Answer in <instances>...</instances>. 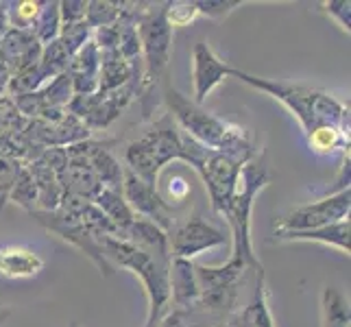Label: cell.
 Returning a JSON list of instances; mask_svg holds the SVG:
<instances>
[{"instance_id":"6da1fadb","label":"cell","mask_w":351,"mask_h":327,"mask_svg":"<svg viewBox=\"0 0 351 327\" xmlns=\"http://www.w3.org/2000/svg\"><path fill=\"white\" fill-rule=\"evenodd\" d=\"M166 103L179 120V125L188 131V138L199 142L201 147H210L212 151L227 149L229 155L249 149L245 142V131L240 127H234L221 118L203 112L197 103H190L184 94H179L171 86L166 88Z\"/></svg>"},{"instance_id":"7a4b0ae2","label":"cell","mask_w":351,"mask_h":327,"mask_svg":"<svg viewBox=\"0 0 351 327\" xmlns=\"http://www.w3.org/2000/svg\"><path fill=\"white\" fill-rule=\"evenodd\" d=\"M232 75L253 88L273 94L275 99H280L286 107H290L297 114V118L301 120V125L306 127L308 133L325 125L336 127V123H343V118L347 114L341 103H336L332 96L323 92H314L299 86H284V83H271L258 77H251L240 70H232Z\"/></svg>"},{"instance_id":"3957f363","label":"cell","mask_w":351,"mask_h":327,"mask_svg":"<svg viewBox=\"0 0 351 327\" xmlns=\"http://www.w3.org/2000/svg\"><path fill=\"white\" fill-rule=\"evenodd\" d=\"M101 247L107 249L110 256L118 260L120 266H127L136 275L142 277L144 286H147L149 297V317L147 327L160 325V314L166 306L168 297H171V277H168V262L153 258L151 253L144 249L131 245L129 240L118 238H101Z\"/></svg>"},{"instance_id":"277c9868","label":"cell","mask_w":351,"mask_h":327,"mask_svg":"<svg viewBox=\"0 0 351 327\" xmlns=\"http://www.w3.org/2000/svg\"><path fill=\"white\" fill-rule=\"evenodd\" d=\"M181 160L190 162L195 166V171L203 177L205 188L210 192V199L216 212H221L227 218L229 212V203H232V192L236 177L245 157H234V155H225L219 151L205 149L199 142H195L188 136H181Z\"/></svg>"},{"instance_id":"5b68a950","label":"cell","mask_w":351,"mask_h":327,"mask_svg":"<svg viewBox=\"0 0 351 327\" xmlns=\"http://www.w3.org/2000/svg\"><path fill=\"white\" fill-rule=\"evenodd\" d=\"M269 184V173L266 168L258 162H251L240 166L234 192H232V203H229L227 221L232 223L234 229V258H240L247 266H253L260 271L262 266L253 256L251 249V210H253V199H256L258 190Z\"/></svg>"},{"instance_id":"8992f818","label":"cell","mask_w":351,"mask_h":327,"mask_svg":"<svg viewBox=\"0 0 351 327\" xmlns=\"http://www.w3.org/2000/svg\"><path fill=\"white\" fill-rule=\"evenodd\" d=\"M181 153V136L177 133L175 123L168 116H164L142 140L129 144L127 162L133 168V175L142 179L144 184L157 190V175L162 166L171 162L173 157Z\"/></svg>"},{"instance_id":"52a82bcc","label":"cell","mask_w":351,"mask_h":327,"mask_svg":"<svg viewBox=\"0 0 351 327\" xmlns=\"http://www.w3.org/2000/svg\"><path fill=\"white\" fill-rule=\"evenodd\" d=\"M349 214V188H343L338 195H332L323 201L301 205L295 212L284 216L275 227L280 232H310V229H321L334 223L345 221Z\"/></svg>"},{"instance_id":"ba28073f","label":"cell","mask_w":351,"mask_h":327,"mask_svg":"<svg viewBox=\"0 0 351 327\" xmlns=\"http://www.w3.org/2000/svg\"><path fill=\"white\" fill-rule=\"evenodd\" d=\"M35 218L46 225L51 232L59 234L64 240H70L72 245H77L79 249H83L88 253V256L99 264V269L101 273L105 275H112V266L107 264V258H105V253H103V247H101V242L96 240L86 227L81 225L79 221V216L75 210H70L66 208V205H62V210H53V212H33Z\"/></svg>"},{"instance_id":"9c48e42d","label":"cell","mask_w":351,"mask_h":327,"mask_svg":"<svg viewBox=\"0 0 351 327\" xmlns=\"http://www.w3.org/2000/svg\"><path fill=\"white\" fill-rule=\"evenodd\" d=\"M140 35L147 53V86L160 81L171 59V27L164 18V11H149L142 18Z\"/></svg>"},{"instance_id":"30bf717a","label":"cell","mask_w":351,"mask_h":327,"mask_svg":"<svg viewBox=\"0 0 351 327\" xmlns=\"http://www.w3.org/2000/svg\"><path fill=\"white\" fill-rule=\"evenodd\" d=\"M219 245H225V234L205 223L201 216H192L171 236V251L177 260H190L199 256L201 251Z\"/></svg>"},{"instance_id":"8fae6325","label":"cell","mask_w":351,"mask_h":327,"mask_svg":"<svg viewBox=\"0 0 351 327\" xmlns=\"http://www.w3.org/2000/svg\"><path fill=\"white\" fill-rule=\"evenodd\" d=\"M125 197L131 212L144 216V221L155 223L160 229H171V214H168V203L157 195V190L144 184L131 171L125 175Z\"/></svg>"},{"instance_id":"7c38bea8","label":"cell","mask_w":351,"mask_h":327,"mask_svg":"<svg viewBox=\"0 0 351 327\" xmlns=\"http://www.w3.org/2000/svg\"><path fill=\"white\" fill-rule=\"evenodd\" d=\"M232 70L234 68L225 66L212 53V48L208 44L199 42L195 46V103L201 105L205 101V96L219 86L227 75H232Z\"/></svg>"},{"instance_id":"4fadbf2b","label":"cell","mask_w":351,"mask_h":327,"mask_svg":"<svg viewBox=\"0 0 351 327\" xmlns=\"http://www.w3.org/2000/svg\"><path fill=\"white\" fill-rule=\"evenodd\" d=\"M277 240H319L349 256V221H341L310 232H277Z\"/></svg>"},{"instance_id":"5bb4252c","label":"cell","mask_w":351,"mask_h":327,"mask_svg":"<svg viewBox=\"0 0 351 327\" xmlns=\"http://www.w3.org/2000/svg\"><path fill=\"white\" fill-rule=\"evenodd\" d=\"M42 258L27 249H3L0 251V273L7 277H31L42 271Z\"/></svg>"},{"instance_id":"9a60e30c","label":"cell","mask_w":351,"mask_h":327,"mask_svg":"<svg viewBox=\"0 0 351 327\" xmlns=\"http://www.w3.org/2000/svg\"><path fill=\"white\" fill-rule=\"evenodd\" d=\"M234 325L236 327H273L271 312H269V306H266L262 269L258 271V284H256V293H253L251 304L234 319Z\"/></svg>"},{"instance_id":"2e32d148","label":"cell","mask_w":351,"mask_h":327,"mask_svg":"<svg viewBox=\"0 0 351 327\" xmlns=\"http://www.w3.org/2000/svg\"><path fill=\"white\" fill-rule=\"evenodd\" d=\"M171 288H173V297L177 301V306L190 308V304H195V301L199 299L195 269H192L188 260H175Z\"/></svg>"},{"instance_id":"e0dca14e","label":"cell","mask_w":351,"mask_h":327,"mask_svg":"<svg viewBox=\"0 0 351 327\" xmlns=\"http://www.w3.org/2000/svg\"><path fill=\"white\" fill-rule=\"evenodd\" d=\"M90 157H92V166L90 168L94 171L96 179H99L101 184H105L107 190L120 192V188H123V184H120L123 171H120V166H118V162L114 160V157L105 149H96V147H92Z\"/></svg>"},{"instance_id":"ac0fdd59","label":"cell","mask_w":351,"mask_h":327,"mask_svg":"<svg viewBox=\"0 0 351 327\" xmlns=\"http://www.w3.org/2000/svg\"><path fill=\"white\" fill-rule=\"evenodd\" d=\"M325 314H328V327H349V308L345 299L332 288L325 290Z\"/></svg>"},{"instance_id":"d6986e66","label":"cell","mask_w":351,"mask_h":327,"mask_svg":"<svg viewBox=\"0 0 351 327\" xmlns=\"http://www.w3.org/2000/svg\"><path fill=\"white\" fill-rule=\"evenodd\" d=\"M345 138L338 127L334 125H325V127H319L310 133V147L319 153H330L334 151L338 144H341Z\"/></svg>"},{"instance_id":"ffe728a7","label":"cell","mask_w":351,"mask_h":327,"mask_svg":"<svg viewBox=\"0 0 351 327\" xmlns=\"http://www.w3.org/2000/svg\"><path fill=\"white\" fill-rule=\"evenodd\" d=\"M11 199L33 212V203H35V199H38V188H35V181H33L29 171H22L20 177L16 179Z\"/></svg>"},{"instance_id":"44dd1931","label":"cell","mask_w":351,"mask_h":327,"mask_svg":"<svg viewBox=\"0 0 351 327\" xmlns=\"http://www.w3.org/2000/svg\"><path fill=\"white\" fill-rule=\"evenodd\" d=\"M197 16L199 11L195 3H175L168 5V9H164V18L168 22V27H186Z\"/></svg>"},{"instance_id":"7402d4cb","label":"cell","mask_w":351,"mask_h":327,"mask_svg":"<svg viewBox=\"0 0 351 327\" xmlns=\"http://www.w3.org/2000/svg\"><path fill=\"white\" fill-rule=\"evenodd\" d=\"M103 75H105L103 88L118 86V83H123L129 77V66L123 62V59H107L103 64Z\"/></svg>"},{"instance_id":"603a6c76","label":"cell","mask_w":351,"mask_h":327,"mask_svg":"<svg viewBox=\"0 0 351 327\" xmlns=\"http://www.w3.org/2000/svg\"><path fill=\"white\" fill-rule=\"evenodd\" d=\"M18 123H20L18 109L14 107L11 101L3 99L0 101V136H3V133H14Z\"/></svg>"},{"instance_id":"cb8c5ba5","label":"cell","mask_w":351,"mask_h":327,"mask_svg":"<svg viewBox=\"0 0 351 327\" xmlns=\"http://www.w3.org/2000/svg\"><path fill=\"white\" fill-rule=\"evenodd\" d=\"M195 5H197V11H203V14H208L212 18H221L229 14L234 7H238L240 3H195Z\"/></svg>"},{"instance_id":"d4e9b609","label":"cell","mask_w":351,"mask_h":327,"mask_svg":"<svg viewBox=\"0 0 351 327\" xmlns=\"http://www.w3.org/2000/svg\"><path fill=\"white\" fill-rule=\"evenodd\" d=\"M325 7H330L332 14L341 18L343 29L349 31V3H330V5H325Z\"/></svg>"},{"instance_id":"484cf974","label":"cell","mask_w":351,"mask_h":327,"mask_svg":"<svg viewBox=\"0 0 351 327\" xmlns=\"http://www.w3.org/2000/svg\"><path fill=\"white\" fill-rule=\"evenodd\" d=\"M38 11H40V3H20L18 9H16V14H18L20 20L29 22V20H33L35 16H38Z\"/></svg>"},{"instance_id":"4316f807","label":"cell","mask_w":351,"mask_h":327,"mask_svg":"<svg viewBox=\"0 0 351 327\" xmlns=\"http://www.w3.org/2000/svg\"><path fill=\"white\" fill-rule=\"evenodd\" d=\"M70 327H79V325H77V323H72V325H70Z\"/></svg>"}]
</instances>
